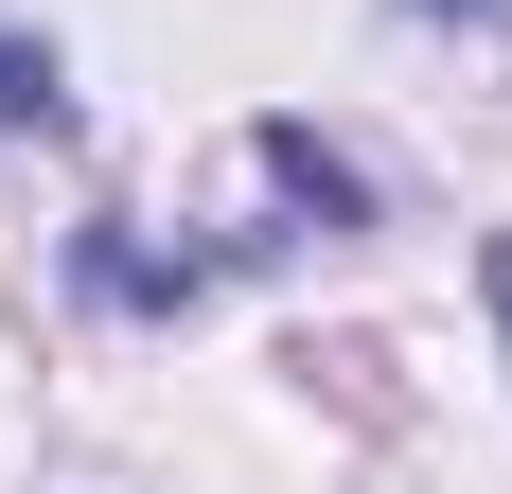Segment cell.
I'll return each instance as SVG.
<instances>
[{
    "mask_svg": "<svg viewBox=\"0 0 512 494\" xmlns=\"http://www.w3.org/2000/svg\"><path fill=\"white\" fill-rule=\"evenodd\" d=\"M71 124V71H53V36H0V142H53Z\"/></svg>",
    "mask_w": 512,
    "mask_h": 494,
    "instance_id": "1",
    "label": "cell"
},
{
    "mask_svg": "<svg viewBox=\"0 0 512 494\" xmlns=\"http://www.w3.org/2000/svg\"><path fill=\"white\" fill-rule=\"evenodd\" d=\"M407 18H477V36H512V0H407Z\"/></svg>",
    "mask_w": 512,
    "mask_h": 494,
    "instance_id": "2",
    "label": "cell"
},
{
    "mask_svg": "<svg viewBox=\"0 0 512 494\" xmlns=\"http://www.w3.org/2000/svg\"><path fill=\"white\" fill-rule=\"evenodd\" d=\"M495 336H512V230H495Z\"/></svg>",
    "mask_w": 512,
    "mask_h": 494,
    "instance_id": "3",
    "label": "cell"
}]
</instances>
